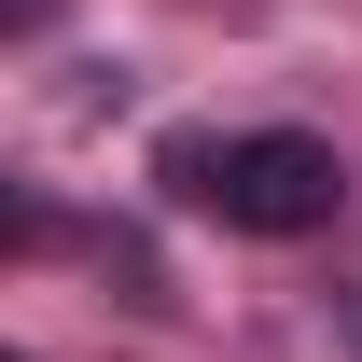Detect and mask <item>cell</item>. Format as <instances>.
I'll return each mask as SVG.
<instances>
[{
    "label": "cell",
    "instance_id": "1",
    "mask_svg": "<svg viewBox=\"0 0 362 362\" xmlns=\"http://www.w3.org/2000/svg\"><path fill=\"white\" fill-rule=\"evenodd\" d=\"M334 209H349L334 139H307V126H251L237 139V168H223V223L237 237H320Z\"/></svg>",
    "mask_w": 362,
    "mask_h": 362
},
{
    "label": "cell",
    "instance_id": "2",
    "mask_svg": "<svg viewBox=\"0 0 362 362\" xmlns=\"http://www.w3.org/2000/svg\"><path fill=\"white\" fill-rule=\"evenodd\" d=\"M153 168H168V195H195V209H223V168H237V139H195V126H181L168 153H153Z\"/></svg>",
    "mask_w": 362,
    "mask_h": 362
},
{
    "label": "cell",
    "instance_id": "3",
    "mask_svg": "<svg viewBox=\"0 0 362 362\" xmlns=\"http://www.w3.org/2000/svg\"><path fill=\"white\" fill-rule=\"evenodd\" d=\"M0 14H14V28H42V14H56V0H0Z\"/></svg>",
    "mask_w": 362,
    "mask_h": 362
},
{
    "label": "cell",
    "instance_id": "4",
    "mask_svg": "<svg viewBox=\"0 0 362 362\" xmlns=\"http://www.w3.org/2000/svg\"><path fill=\"white\" fill-rule=\"evenodd\" d=\"M349 334H362V320H349Z\"/></svg>",
    "mask_w": 362,
    "mask_h": 362
}]
</instances>
